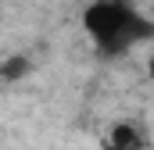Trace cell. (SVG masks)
<instances>
[{"label": "cell", "mask_w": 154, "mask_h": 150, "mask_svg": "<svg viewBox=\"0 0 154 150\" xmlns=\"http://www.w3.org/2000/svg\"><path fill=\"white\" fill-rule=\"evenodd\" d=\"M82 29L100 57H122L154 39V22L133 0H90L82 11Z\"/></svg>", "instance_id": "obj_1"}, {"label": "cell", "mask_w": 154, "mask_h": 150, "mask_svg": "<svg viewBox=\"0 0 154 150\" xmlns=\"http://www.w3.org/2000/svg\"><path fill=\"white\" fill-rule=\"evenodd\" d=\"M143 147H147L143 132H140L136 125H129V122H118V125H111L108 143H104V150H143Z\"/></svg>", "instance_id": "obj_2"}, {"label": "cell", "mask_w": 154, "mask_h": 150, "mask_svg": "<svg viewBox=\"0 0 154 150\" xmlns=\"http://www.w3.org/2000/svg\"><path fill=\"white\" fill-rule=\"evenodd\" d=\"M147 79L154 82V50H151V57H147Z\"/></svg>", "instance_id": "obj_3"}, {"label": "cell", "mask_w": 154, "mask_h": 150, "mask_svg": "<svg viewBox=\"0 0 154 150\" xmlns=\"http://www.w3.org/2000/svg\"><path fill=\"white\" fill-rule=\"evenodd\" d=\"M0 4H7V0H0Z\"/></svg>", "instance_id": "obj_4"}]
</instances>
